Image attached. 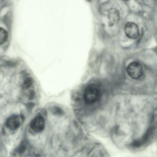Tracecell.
<instances>
[{"label":"cell","instance_id":"obj_1","mask_svg":"<svg viewBox=\"0 0 157 157\" xmlns=\"http://www.w3.org/2000/svg\"><path fill=\"white\" fill-rule=\"evenodd\" d=\"M99 95V90L95 86L90 85L86 88L84 93V98L85 102L89 104L95 102Z\"/></svg>","mask_w":157,"mask_h":157},{"label":"cell","instance_id":"obj_2","mask_svg":"<svg viewBox=\"0 0 157 157\" xmlns=\"http://www.w3.org/2000/svg\"><path fill=\"white\" fill-rule=\"evenodd\" d=\"M128 75L132 78L137 79L140 78L143 75V68L139 62L133 61L130 63L127 68Z\"/></svg>","mask_w":157,"mask_h":157},{"label":"cell","instance_id":"obj_3","mask_svg":"<svg viewBox=\"0 0 157 157\" xmlns=\"http://www.w3.org/2000/svg\"><path fill=\"white\" fill-rule=\"evenodd\" d=\"M124 29L126 35L129 38L135 39L139 36L140 31L139 27L134 22H127L125 25Z\"/></svg>","mask_w":157,"mask_h":157},{"label":"cell","instance_id":"obj_4","mask_svg":"<svg viewBox=\"0 0 157 157\" xmlns=\"http://www.w3.org/2000/svg\"><path fill=\"white\" fill-rule=\"evenodd\" d=\"M31 129L36 132H40L44 129L45 126L44 119L41 116L39 115L34 118L30 124Z\"/></svg>","mask_w":157,"mask_h":157},{"label":"cell","instance_id":"obj_5","mask_svg":"<svg viewBox=\"0 0 157 157\" xmlns=\"http://www.w3.org/2000/svg\"><path fill=\"white\" fill-rule=\"evenodd\" d=\"M107 18L109 25L113 26L119 22L120 16L119 10L114 8H110L107 12Z\"/></svg>","mask_w":157,"mask_h":157},{"label":"cell","instance_id":"obj_6","mask_svg":"<svg viewBox=\"0 0 157 157\" xmlns=\"http://www.w3.org/2000/svg\"><path fill=\"white\" fill-rule=\"evenodd\" d=\"M20 124L19 117L16 115H13L7 119L6 125L10 130H15L18 128Z\"/></svg>","mask_w":157,"mask_h":157},{"label":"cell","instance_id":"obj_7","mask_svg":"<svg viewBox=\"0 0 157 157\" xmlns=\"http://www.w3.org/2000/svg\"><path fill=\"white\" fill-rule=\"evenodd\" d=\"M33 80L31 77H26L22 85V87L24 89H27L30 87L33 83Z\"/></svg>","mask_w":157,"mask_h":157},{"label":"cell","instance_id":"obj_8","mask_svg":"<svg viewBox=\"0 0 157 157\" xmlns=\"http://www.w3.org/2000/svg\"><path fill=\"white\" fill-rule=\"evenodd\" d=\"M8 37V33L7 31L3 28H0V43L3 44L7 40Z\"/></svg>","mask_w":157,"mask_h":157},{"label":"cell","instance_id":"obj_9","mask_svg":"<svg viewBox=\"0 0 157 157\" xmlns=\"http://www.w3.org/2000/svg\"><path fill=\"white\" fill-rule=\"evenodd\" d=\"M50 110L54 115H62L63 114V111L59 107L54 106L51 108Z\"/></svg>","mask_w":157,"mask_h":157},{"label":"cell","instance_id":"obj_10","mask_svg":"<svg viewBox=\"0 0 157 157\" xmlns=\"http://www.w3.org/2000/svg\"><path fill=\"white\" fill-rule=\"evenodd\" d=\"M26 149V146L24 144H22L18 147L17 149V152L19 154H21L24 153Z\"/></svg>","mask_w":157,"mask_h":157},{"label":"cell","instance_id":"obj_11","mask_svg":"<svg viewBox=\"0 0 157 157\" xmlns=\"http://www.w3.org/2000/svg\"><path fill=\"white\" fill-rule=\"evenodd\" d=\"M88 1L90 2H91L92 0H87Z\"/></svg>","mask_w":157,"mask_h":157},{"label":"cell","instance_id":"obj_12","mask_svg":"<svg viewBox=\"0 0 157 157\" xmlns=\"http://www.w3.org/2000/svg\"><path fill=\"white\" fill-rule=\"evenodd\" d=\"M123 0L125 1H127L128 0Z\"/></svg>","mask_w":157,"mask_h":157}]
</instances>
